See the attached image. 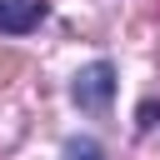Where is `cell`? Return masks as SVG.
Wrapping results in <instances>:
<instances>
[{
	"instance_id": "cell-2",
	"label": "cell",
	"mask_w": 160,
	"mask_h": 160,
	"mask_svg": "<svg viewBox=\"0 0 160 160\" xmlns=\"http://www.w3.org/2000/svg\"><path fill=\"white\" fill-rule=\"evenodd\" d=\"M45 20V5L40 0H25V5H0V30H10V35H25V30H35Z\"/></svg>"
},
{
	"instance_id": "cell-1",
	"label": "cell",
	"mask_w": 160,
	"mask_h": 160,
	"mask_svg": "<svg viewBox=\"0 0 160 160\" xmlns=\"http://www.w3.org/2000/svg\"><path fill=\"white\" fill-rule=\"evenodd\" d=\"M110 95H115V65L110 60H95L75 75V105L80 110H105Z\"/></svg>"
},
{
	"instance_id": "cell-5",
	"label": "cell",
	"mask_w": 160,
	"mask_h": 160,
	"mask_svg": "<svg viewBox=\"0 0 160 160\" xmlns=\"http://www.w3.org/2000/svg\"><path fill=\"white\" fill-rule=\"evenodd\" d=\"M155 120H160V100H140V110H135V130H155Z\"/></svg>"
},
{
	"instance_id": "cell-4",
	"label": "cell",
	"mask_w": 160,
	"mask_h": 160,
	"mask_svg": "<svg viewBox=\"0 0 160 160\" xmlns=\"http://www.w3.org/2000/svg\"><path fill=\"white\" fill-rule=\"evenodd\" d=\"M60 160H100V145H95L90 135H75V140H65Z\"/></svg>"
},
{
	"instance_id": "cell-3",
	"label": "cell",
	"mask_w": 160,
	"mask_h": 160,
	"mask_svg": "<svg viewBox=\"0 0 160 160\" xmlns=\"http://www.w3.org/2000/svg\"><path fill=\"white\" fill-rule=\"evenodd\" d=\"M25 70H30V60H25L20 50H0V90H10Z\"/></svg>"
}]
</instances>
